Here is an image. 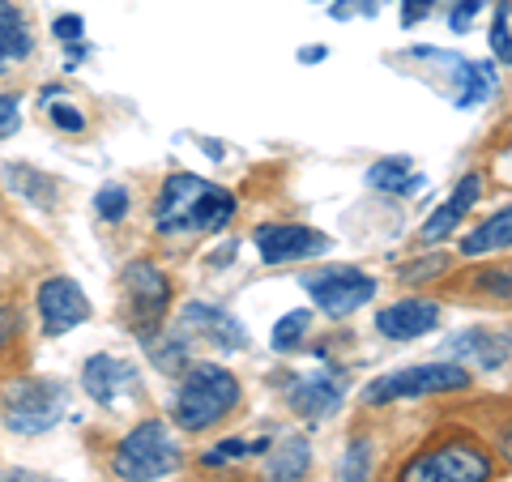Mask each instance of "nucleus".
<instances>
[{
  "mask_svg": "<svg viewBox=\"0 0 512 482\" xmlns=\"http://www.w3.org/2000/svg\"><path fill=\"white\" fill-rule=\"evenodd\" d=\"M235 197L218 184H205L192 171H171L154 201V227L163 235H218L235 218Z\"/></svg>",
  "mask_w": 512,
  "mask_h": 482,
  "instance_id": "nucleus-1",
  "label": "nucleus"
},
{
  "mask_svg": "<svg viewBox=\"0 0 512 482\" xmlns=\"http://www.w3.org/2000/svg\"><path fill=\"white\" fill-rule=\"evenodd\" d=\"M239 401H244V389H239L235 372H227L222 363H192L180 372V384H175L171 419L180 431L197 436V431H210L227 414H235Z\"/></svg>",
  "mask_w": 512,
  "mask_h": 482,
  "instance_id": "nucleus-2",
  "label": "nucleus"
},
{
  "mask_svg": "<svg viewBox=\"0 0 512 482\" xmlns=\"http://www.w3.org/2000/svg\"><path fill=\"white\" fill-rule=\"evenodd\" d=\"M180 440L171 436L163 419H141L133 431H124L111 457V470L124 482H163L180 470Z\"/></svg>",
  "mask_w": 512,
  "mask_h": 482,
  "instance_id": "nucleus-3",
  "label": "nucleus"
},
{
  "mask_svg": "<svg viewBox=\"0 0 512 482\" xmlns=\"http://www.w3.org/2000/svg\"><path fill=\"white\" fill-rule=\"evenodd\" d=\"M491 478H495V461L470 436L427 444L414 457H406V465L397 470V482H491Z\"/></svg>",
  "mask_w": 512,
  "mask_h": 482,
  "instance_id": "nucleus-4",
  "label": "nucleus"
},
{
  "mask_svg": "<svg viewBox=\"0 0 512 482\" xmlns=\"http://www.w3.org/2000/svg\"><path fill=\"white\" fill-rule=\"evenodd\" d=\"M64 401H69V393H64L60 380L26 376L5 389L0 410H5L9 431H18V436H43V431H52L64 419Z\"/></svg>",
  "mask_w": 512,
  "mask_h": 482,
  "instance_id": "nucleus-5",
  "label": "nucleus"
},
{
  "mask_svg": "<svg viewBox=\"0 0 512 482\" xmlns=\"http://www.w3.org/2000/svg\"><path fill=\"white\" fill-rule=\"evenodd\" d=\"M457 389H470V372L461 363H419V367L376 376L363 389V401L367 406H389V401H414V397H436Z\"/></svg>",
  "mask_w": 512,
  "mask_h": 482,
  "instance_id": "nucleus-6",
  "label": "nucleus"
},
{
  "mask_svg": "<svg viewBox=\"0 0 512 482\" xmlns=\"http://www.w3.org/2000/svg\"><path fill=\"white\" fill-rule=\"evenodd\" d=\"M299 286L312 295V303L325 316L333 320H342L350 312H359L367 308V303L376 299V278L372 273H363V269H350V265H333V269H316V273H303Z\"/></svg>",
  "mask_w": 512,
  "mask_h": 482,
  "instance_id": "nucleus-7",
  "label": "nucleus"
},
{
  "mask_svg": "<svg viewBox=\"0 0 512 482\" xmlns=\"http://www.w3.org/2000/svg\"><path fill=\"white\" fill-rule=\"evenodd\" d=\"M120 286H124V299H128V320H133V329L137 333L158 329V320H163L167 308H171L167 273L154 261H133L120 273Z\"/></svg>",
  "mask_w": 512,
  "mask_h": 482,
  "instance_id": "nucleus-8",
  "label": "nucleus"
},
{
  "mask_svg": "<svg viewBox=\"0 0 512 482\" xmlns=\"http://www.w3.org/2000/svg\"><path fill=\"white\" fill-rule=\"evenodd\" d=\"M252 244L265 265H291V261L325 256L333 248V239L316 227H299V222H261V227L252 231Z\"/></svg>",
  "mask_w": 512,
  "mask_h": 482,
  "instance_id": "nucleus-9",
  "label": "nucleus"
},
{
  "mask_svg": "<svg viewBox=\"0 0 512 482\" xmlns=\"http://www.w3.org/2000/svg\"><path fill=\"white\" fill-rule=\"evenodd\" d=\"M35 308H39V320H43V333L47 337H60V333L77 329L82 320H90L86 291L73 278H64V273H52L47 282H39Z\"/></svg>",
  "mask_w": 512,
  "mask_h": 482,
  "instance_id": "nucleus-10",
  "label": "nucleus"
},
{
  "mask_svg": "<svg viewBox=\"0 0 512 482\" xmlns=\"http://www.w3.org/2000/svg\"><path fill=\"white\" fill-rule=\"evenodd\" d=\"M286 401H291V410L303 414V419H316V423L333 419L346 401V380L338 372L299 376V380H291V389H286Z\"/></svg>",
  "mask_w": 512,
  "mask_h": 482,
  "instance_id": "nucleus-11",
  "label": "nucleus"
},
{
  "mask_svg": "<svg viewBox=\"0 0 512 482\" xmlns=\"http://www.w3.org/2000/svg\"><path fill=\"white\" fill-rule=\"evenodd\" d=\"M440 325V303L436 299H397L393 308L376 312V329L389 342H414Z\"/></svg>",
  "mask_w": 512,
  "mask_h": 482,
  "instance_id": "nucleus-12",
  "label": "nucleus"
},
{
  "mask_svg": "<svg viewBox=\"0 0 512 482\" xmlns=\"http://www.w3.org/2000/svg\"><path fill=\"white\" fill-rule=\"evenodd\" d=\"M184 329L192 337H201V342L222 346V350H244L248 346L244 325H239L227 308H214V303H188L184 308Z\"/></svg>",
  "mask_w": 512,
  "mask_h": 482,
  "instance_id": "nucleus-13",
  "label": "nucleus"
},
{
  "mask_svg": "<svg viewBox=\"0 0 512 482\" xmlns=\"http://www.w3.org/2000/svg\"><path fill=\"white\" fill-rule=\"evenodd\" d=\"M478 192H483V180H478V175H466V180H461V184L444 197L440 210L423 222V231H419L423 244H440V239H453L457 227H461V218H466L474 205H478Z\"/></svg>",
  "mask_w": 512,
  "mask_h": 482,
  "instance_id": "nucleus-14",
  "label": "nucleus"
},
{
  "mask_svg": "<svg viewBox=\"0 0 512 482\" xmlns=\"http://www.w3.org/2000/svg\"><path fill=\"white\" fill-rule=\"evenodd\" d=\"M128 384H133V367L120 363L116 355H90L82 363V389L94 406H116Z\"/></svg>",
  "mask_w": 512,
  "mask_h": 482,
  "instance_id": "nucleus-15",
  "label": "nucleus"
},
{
  "mask_svg": "<svg viewBox=\"0 0 512 482\" xmlns=\"http://www.w3.org/2000/svg\"><path fill=\"white\" fill-rule=\"evenodd\" d=\"M35 52V35H30L26 13L13 0H0V73H9L13 60H26Z\"/></svg>",
  "mask_w": 512,
  "mask_h": 482,
  "instance_id": "nucleus-16",
  "label": "nucleus"
},
{
  "mask_svg": "<svg viewBox=\"0 0 512 482\" xmlns=\"http://www.w3.org/2000/svg\"><path fill=\"white\" fill-rule=\"evenodd\" d=\"M461 256H487V252H504L512 248V205H504V210H495L487 222H478V227L470 235L457 239Z\"/></svg>",
  "mask_w": 512,
  "mask_h": 482,
  "instance_id": "nucleus-17",
  "label": "nucleus"
},
{
  "mask_svg": "<svg viewBox=\"0 0 512 482\" xmlns=\"http://www.w3.org/2000/svg\"><path fill=\"white\" fill-rule=\"evenodd\" d=\"M312 470V448L303 436H286L265 465V482H303Z\"/></svg>",
  "mask_w": 512,
  "mask_h": 482,
  "instance_id": "nucleus-18",
  "label": "nucleus"
},
{
  "mask_svg": "<svg viewBox=\"0 0 512 482\" xmlns=\"http://www.w3.org/2000/svg\"><path fill=\"white\" fill-rule=\"evenodd\" d=\"M367 188L380 192H414L423 188V175H410V158H380L367 171Z\"/></svg>",
  "mask_w": 512,
  "mask_h": 482,
  "instance_id": "nucleus-19",
  "label": "nucleus"
},
{
  "mask_svg": "<svg viewBox=\"0 0 512 482\" xmlns=\"http://www.w3.org/2000/svg\"><path fill=\"white\" fill-rule=\"evenodd\" d=\"M457 77H461V90H457V107H478L495 90V69L491 64H474V60H461L457 64Z\"/></svg>",
  "mask_w": 512,
  "mask_h": 482,
  "instance_id": "nucleus-20",
  "label": "nucleus"
},
{
  "mask_svg": "<svg viewBox=\"0 0 512 482\" xmlns=\"http://www.w3.org/2000/svg\"><path fill=\"white\" fill-rule=\"evenodd\" d=\"M5 171H9V188L22 192L30 205H52V192H56V188L47 184L35 167H18V163H13V167H5Z\"/></svg>",
  "mask_w": 512,
  "mask_h": 482,
  "instance_id": "nucleus-21",
  "label": "nucleus"
},
{
  "mask_svg": "<svg viewBox=\"0 0 512 482\" xmlns=\"http://www.w3.org/2000/svg\"><path fill=\"white\" fill-rule=\"evenodd\" d=\"M367 474H372V448H367V440H350L338 465V482H367Z\"/></svg>",
  "mask_w": 512,
  "mask_h": 482,
  "instance_id": "nucleus-22",
  "label": "nucleus"
},
{
  "mask_svg": "<svg viewBox=\"0 0 512 482\" xmlns=\"http://www.w3.org/2000/svg\"><path fill=\"white\" fill-rule=\"evenodd\" d=\"M94 214H99L103 222L128 218V188L124 184H103L99 192H94Z\"/></svg>",
  "mask_w": 512,
  "mask_h": 482,
  "instance_id": "nucleus-23",
  "label": "nucleus"
},
{
  "mask_svg": "<svg viewBox=\"0 0 512 482\" xmlns=\"http://www.w3.org/2000/svg\"><path fill=\"white\" fill-rule=\"evenodd\" d=\"M312 325V312L308 308H295L291 316H282L278 325H274V350H291L303 342V333H308Z\"/></svg>",
  "mask_w": 512,
  "mask_h": 482,
  "instance_id": "nucleus-24",
  "label": "nucleus"
},
{
  "mask_svg": "<svg viewBox=\"0 0 512 482\" xmlns=\"http://www.w3.org/2000/svg\"><path fill=\"white\" fill-rule=\"evenodd\" d=\"M256 453H269V440H222L218 448H210L201 461L205 465H227L235 457H256Z\"/></svg>",
  "mask_w": 512,
  "mask_h": 482,
  "instance_id": "nucleus-25",
  "label": "nucleus"
},
{
  "mask_svg": "<svg viewBox=\"0 0 512 482\" xmlns=\"http://www.w3.org/2000/svg\"><path fill=\"white\" fill-rule=\"evenodd\" d=\"M474 286L483 295H495V299H512V265H495V269H478L474 273Z\"/></svg>",
  "mask_w": 512,
  "mask_h": 482,
  "instance_id": "nucleus-26",
  "label": "nucleus"
},
{
  "mask_svg": "<svg viewBox=\"0 0 512 482\" xmlns=\"http://www.w3.org/2000/svg\"><path fill=\"white\" fill-rule=\"evenodd\" d=\"M491 52L500 64H512V30H508V5H495V22H491Z\"/></svg>",
  "mask_w": 512,
  "mask_h": 482,
  "instance_id": "nucleus-27",
  "label": "nucleus"
},
{
  "mask_svg": "<svg viewBox=\"0 0 512 482\" xmlns=\"http://www.w3.org/2000/svg\"><path fill=\"white\" fill-rule=\"evenodd\" d=\"M22 124V94H0V141L18 133Z\"/></svg>",
  "mask_w": 512,
  "mask_h": 482,
  "instance_id": "nucleus-28",
  "label": "nucleus"
},
{
  "mask_svg": "<svg viewBox=\"0 0 512 482\" xmlns=\"http://www.w3.org/2000/svg\"><path fill=\"white\" fill-rule=\"evenodd\" d=\"M43 107H47V116H52V124L64 128V133H82L86 128V116L77 107H69V103H43Z\"/></svg>",
  "mask_w": 512,
  "mask_h": 482,
  "instance_id": "nucleus-29",
  "label": "nucleus"
},
{
  "mask_svg": "<svg viewBox=\"0 0 512 482\" xmlns=\"http://www.w3.org/2000/svg\"><path fill=\"white\" fill-rule=\"evenodd\" d=\"M448 269V256H427V261H414V265H406L397 278L402 282H423V278H440V273Z\"/></svg>",
  "mask_w": 512,
  "mask_h": 482,
  "instance_id": "nucleus-30",
  "label": "nucleus"
},
{
  "mask_svg": "<svg viewBox=\"0 0 512 482\" xmlns=\"http://www.w3.org/2000/svg\"><path fill=\"white\" fill-rule=\"evenodd\" d=\"M18 333H22V316H18V308L0 299V350H9L13 342H18Z\"/></svg>",
  "mask_w": 512,
  "mask_h": 482,
  "instance_id": "nucleus-31",
  "label": "nucleus"
},
{
  "mask_svg": "<svg viewBox=\"0 0 512 482\" xmlns=\"http://www.w3.org/2000/svg\"><path fill=\"white\" fill-rule=\"evenodd\" d=\"M52 35H56L60 43H77V39L86 35V22L77 18V13H64V18H56V22H52Z\"/></svg>",
  "mask_w": 512,
  "mask_h": 482,
  "instance_id": "nucleus-32",
  "label": "nucleus"
},
{
  "mask_svg": "<svg viewBox=\"0 0 512 482\" xmlns=\"http://www.w3.org/2000/svg\"><path fill=\"white\" fill-rule=\"evenodd\" d=\"M478 9H483V0H461V5L453 9V13H448V26H453L457 30V35H466V30H470V22H474V13Z\"/></svg>",
  "mask_w": 512,
  "mask_h": 482,
  "instance_id": "nucleus-33",
  "label": "nucleus"
},
{
  "mask_svg": "<svg viewBox=\"0 0 512 482\" xmlns=\"http://www.w3.org/2000/svg\"><path fill=\"white\" fill-rule=\"evenodd\" d=\"M427 13H431V0H406V9H402V26L423 22Z\"/></svg>",
  "mask_w": 512,
  "mask_h": 482,
  "instance_id": "nucleus-34",
  "label": "nucleus"
},
{
  "mask_svg": "<svg viewBox=\"0 0 512 482\" xmlns=\"http://www.w3.org/2000/svg\"><path fill=\"white\" fill-rule=\"evenodd\" d=\"M0 482H56V478L30 474V470H0Z\"/></svg>",
  "mask_w": 512,
  "mask_h": 482,
  "instance_id": "nucleus-35",
  "label": "nucleus"
},
{
  "mask_svg": "<svg viewBox=\"0 0 512 482\" xmlns=\"http://www.w3.org/2000/svg\"><path fill=\"white\" fill-rule=\"evenodd\" d=\"M325 56H329V47H303V52H299V60H303V64H320Z\"/></svg>",
  "mask_w": 512,
  "mask_h": 482,
  "instance_id": "nucleus-36",
  "label": "nucleus"
}]
</instances>
